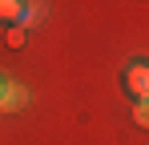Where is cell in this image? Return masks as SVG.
Returning <instances> with one entry per match:
<instances>
[{
  "mask_svg": "<svg viewBox=\"0 0 149 145\" xmlns=\"http://www.w3.org/2000/svg\"><path fill=\"white\" fill-rule=\"evenodd\" d=\"M45 12H49L45 0H24V4H20V24H36Z\"/></svg>",
  "mask_w": 149,
  "mask_h": 145,
  "instance_id": "obj_3",
  "label": "cell"
},
{
  "mask_svg": "<svg viewBox=\"0 0 149 145\" xmlns=\"http://www.w3.org/2000/svg\"><path fill=\"white\" fill-rule=\"evenodd\" d=\"M133 117H137V125H145V129H149V97H145V101H137V113H133Z\"/></svg>",
  "mask_w": 149,
  "mask_h": 145,
  "instance_id": "obj_5",
  "label": "cell"
},
{
  "mask_svg": "<svg viewBox=\"0 0 149 145\" xmlns=\"http://www.w3.org/2000/svg\"><path fill=\"white\" fill-rule=\"evenodd\" d=\"M20 4L24 0H0V20H20Z\"/></svg>",
  "mask_w": 149,
  "mask_h": 145,
  "instance_id": "obj_4",
  "label": "cell"
},
{
  "mask_svg": "<svg viewBox=\"0 0 149 145\" xmlns=\"http://www.w3.org/2000/svg\"><path fill=\"white\" fill-rule=\"evenodd\" d=\"M8 45H12V48L24 45V28H8Z\"/></svg>",
  "mask_w": 149,
  "mask_h": 145,
  "instance_id": "obj_6",
  "label": "cell"
},
{
  "mask_svg": "<svg viewBox=\"0 0 149 145\" xmlns=\"http://www.w3.org/2000/svg\"><path fill=\"white\" fill-rule=\"evenodd\" d=\"M0 93H4V77H0Z\"/></svg>",
  "mask_w": 149,
  "mask_h": 145,
  "instance_id": "obj_7",
  "label": "cell"
},
{
  "mask_svg": "<svg viewBox=\"0 0 149 145\" xmlns=\"http://www.w3.org/2000/svg\"><path fill=\"white\" fill-rule=\"evenodd\" d=\"M28 101V93L20 89V85H12V81H4V93H0V109L4 113H12V109H20Z\"/></svg>",
  "mask_w": 149,
  "mask_h": 145,
  "instance_id": "obj_2",
  "label": "cell"
},
{
  "mask_svg": "<svg viewBox=\"0 0 149 145\" xmlns=\"http://www.w3.org/2000/svg\"><path fill=\"white\" fill-rule=\"evenodd\" d=\"M125 89L137 97V101L149 97V61H133V65L125 69Z\"/></svg>",
  "mask_w": 149,
  "mask_h": 145,
  "instance_id": "obj_1",
  "label": "cell"
}]
</instances>
